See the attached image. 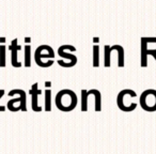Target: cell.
<instances>
[{
	"label": "cell",
	"instance_id": "cell-16",
	"mask_svg": "<svg viewBox=\"0 0 156 154\" xmlns=\"http://www.w3.org/2000/svg\"><path fill=\"white\" fill-rule=\"evenodd\" d=\"M7 64V46L0 45V67H5Z\"/></svg>",
	"mask_w": 156,
	"mask_h": 154
},
{
	"label": "cell",
	"instance_id": "cell-21",
	"mask_svg": "<svg viewBox=\"0 0 156 154\" xmlns=\"http://www.w3.org/2000/svg\"><path fill=\"white\" fill-rule=\"evenodd\" d=\"M25 42H26V43H30L31 38H25Z\"/></svg>",
	"mask_w": 156,
	"mask_h": 154
},
{
	"label": "cell",
	"instance_id": "cell-4",
	"mask_svg": "<svg viewBox=\"0 0 156 154\" xmlns=\"http://www.w3.org/2000/svg\"><path fill=\"white\" fill-rule=\"evenodd\" d=\"M16 94L18 98H13L10 101H8L7 108L12 113L16 111H27V93L22 89H12L9 92V96H15Z\"/></svg>",
	"mask_w": 156,
	"mask_h": 154
},
{
	"label": "cell",
	"instance_id": "cell-2",
	"mask_svg": "<svg viewBox=\"0 0 156 154\" xmlns=\"http://www.w3.org/2000/svg\"><path fill=\"white\" fill-rule=\"evenodd\" d=\"M55 56H56V54H55L54 48L47 44L40 45L33 54L35 63L43 69H47L54 64L55 61L52 59L55 58Z\"/></svg>",
	"mask_w": 156,
	"mask_h": 154
},
{
	"label": "cell",
	"instance_id": "cell-23",
	"mask_svg": "<svg viewBox=\"0 0 156 154\" xmlns=\"http://www.w3.org/2000/svg\"><path fill=\"white\" fill-rule=\"evenodd\" d=\"M151 56H153V57H154V59H155V61H156V52H152Z\"/></svg>",
	"mask_w": 156,
	"mask_h": 154
},
{
	"label": "cell",
	"instance_id": "cell-20",
	"mask_svg": "<svg viewBox=\"0 0 156 154\" xmlns=\"http://www.w3.org/2000/svg\"><path fill=\"white\" fill-rule=\"evenodd\" d=\"M0 42L2 43V45H5V37L0 38Z\"/></svg>",
	"mask_w": 156,
	"mask_h": 154
},
{
	"label": "cell",
	"instance_id": "cell-9",
	"mask_svg": "<svg viewBox=\"0 0 156 154\" xmlns=\"http://www.w3.org/2000/svg\"><path fill=\"white\" fill-rule=\"evenodd\" d=\"M31 94V107H32L33 111L35 113H40L42 111V106L39 105V95L42 93V90L39 89V84L34 83L31 86V89L29 91Z\"/></svg>",
	"mask_w": 156,
	"mask_h": 154
},
{
	"label": "cell",
	"instance_id": "cell-1",
	"mask_svg": "<svg viewBox=\"0 0 156 154\" xmlns=\"http://www.w3.org/2000/svg\"><path fill=\"white\" fill-rule=\"evenodd\" d=\"M55 104L59 110L63 113H69L74 110L78 104L76 93L71 89H62L58 91L55 96Z\"/></svg>",
	"mask_w": 156,
	"mask_h": 154
},
{
	"label": "cell",
	"instance_id": "cell-15",
	"mask_svg": "<svg viewBox=\"0 0 156 154\" xmlns=\"http://www.w3.org/2000/svg\"><path fill=\"white\" fill-rule=\"evenodd\" d=\"M87 90L83 89L81 90V98H80V109L81 111H83V113H86V111H88V94H87Z\"/></svg>",
	"mask_w": 156,
	"mask_h": 154
},
{
	"label": "cell",
	"instance_id": "cell-17",
	"mask_svg": "<svg viewBox=\"0 0 156 154\" xmlns=\"http://www.w3.org/2000/svg\"><path fill=\"white\" fill-rule=\"evenodd\" d=\"M93 66H100V46L98 44L93 46Z\"/></svg>",
	"mask_w": 156,
	"mask_h": 154
},
{
	"label": "cell",
	"instance_id": "cell-18",
	"mask_svg": "<svg viewBox=\"0 0 156 154\" xmlns=\"http://www.w3.org/2000/svg\"><path fill=\"white\" fill-rule=\"evenodd\" d=\"M5 91L3 89H0V100L2 98V96L5 95ZM5 109H7V106H0V111H5Z\"/></svg>",
	"mask_w": 156,
	"mask_h": 154
},
{
	"label": "cell",
	"instance_id": "cell-12",
	"mask_svg": "<svg viewBox=\"0 0 156 154\" xmlns=\"http://www.w3.org/2000/svg\"><path fill=\"white\" fill-rule=\"evenodd\" d=\"M44 110L45 111H51V90L50 89H45L44 91Z\"/></svg>",
	"mask_w": 156,
	"mask_h": 154
},
{
	"label": "cell",
	"instance_id": "cell-19",
	"mask_svg": "<svg viewBox=\"0 0 156 154\" xmlns=\"http://www.w3.org/2000/svg\"><path fill=\"white\" fill-rule=\"evenodd\" d=\"M51 87V81H45V88L46 89H49V88Z\"/></svg>",
	"mask_w": 156,
	"mask_h": 154
},
{
	"label": "cell",
	"instance_id": "cell-11",
	"mask_svg": "<svg viewBox=\"0 0 156 154\" xmlns=\"http://www.w3.org/2000/svg\"><path fill=\"white\" fill-rule=\"evenodd\" d=\"M88 95L93 96L94 100H95V104H94V109H95V111L102 110V93H101L98 89H91L88 91Z\"/></svg>",
	"mask_w": 156,
	"mask_h": 154
},
{
	"label": "cell",
	"instance_id": "cell-10",
	"mask_svg": "<svg viewBox=\"0 0 156 154\" xmlns=\"http://www.w3.org/2000/svg\"><path fill=\"white\" fill-rule=\"evenodd\" d=\"M111 52L115 50L118 52V66L119 67H123L125 64V52H124V48L123 46L119 45V44H115V45L110 46Z\"/></svg>",
	"mask_w": 156,
	"mask_h": 154
},
{
	"label": "cell",
	"instance_id": "cell-7",
	"mask_svg": "<svg viewBox=\"0 0 156 154\" xmlns=\"http://www.w3.org/2000/svg\"><path fill=\"white\" fill-rule=\"evenodd\" d=\"M139 104L141 108L147 113L156 111V90L147 89L140 94Z\"/></svg>",
	"mask_w": 156,
	"mask_h": 154
},
{
	"label": "cell",
	"instance_id": "cell-6",
	"mask_svg": "<svg viewBox=\"0 0 156 154\" xmlns=\"http://www.w3.org/2000/svg\"><path fill=\"white\" fill-rule=\"evenodd\" d=\"M156 52V37L141 38L140 44V63L142 67L147 66V57Z\"/></svg>",
	"mask_w": 156,
	"mask_h": 154
},
{
	"label": "cell",
	"instance_id": "cell-5",
	"mask_svg": "<svg viewBox=\"0 0 156 154\" xmlns=\"http://www.w3.org/2000/svg\"><path fill=\"white\" fill-rule=\"evenodd\" d=\"M57 52L61 58V60H58V64L62 67H72L77 63V56L74 54V52H76L75 46L64 44V45H61Z\"/></svg>",
	"mask_w": 156,
	"mask_h": 154
},
{
	"label": "cell",
	"instance_id": "cell-13",
	"mask_svg": "<svg viewBox=\"0 0 156 154\" xmlns=\"http://www.w3.org/2000/svg\"><path fill=\"white\" fill-rule=\"evenodd\" d=\"M24 56H25V66L30 67L31 66V60H32V52H31V45L27 44L25 45L24 50Z\"/></svg>",
	"mask_w": 156,
	"mask_h": 154
},
{
	"label": "cell",
	"instance_id": "cell-14",
	"mask_svg": "<svg viewBox=\"0 0 156 154\" xmlns=\"http://www.w3.org/2000/svg\"><path fill=\"white\" fill-rule=\"evenodd\" d=\"M111 48L110 45L104 46V66L110 67L111 65Z\"/></svg>",
	"mask_w": 156,
	"mask_h": 154
},
{
	"label": "cell",
	"instance_id": "cell-3",
	"mask_svg": "<svg viewBox=\"0 0 156 154\" xmlns=\"http://www.w3.org/2000/svg\"><path fill=\"white\" fill-rule=\"evenodd\" d=\"M137 93L132 89H123L117 95V105L119 109L124 113L134 111L138 106V103L134 102V98H137Z\"/></svg>",
	"mask_w": 156,
	"mask_h": 154
},
{
	"label": "cell",
	"instance_id": "cell-8",
	"mask_svg": "<svg viewBox=\"0 0 156 154\" xmlns=\"http://www.w3.org/2000/svg\"><path fill=\"white\" fill-rule=\"evenodd\" d=\"M18 40L13 39L11 42V45L9 46V49L11 50V64L13 67H22L23 62L18 61V50L22 49V46L17 44Z\"/></svg>",
	"mask_w": 156,
	"mask_h": 154
},
{
	"label": "cell",
	"instance_id": "cell-22",
	"mask_svg": "<svg viewBox=\"0 0 156 154\" xmlns=\"http://www.w3.org/2000/svg\"><path fill=\"white\" fill-rule=\"evenodd\" d=\"M98 41H100V39H98V38H94V39H93V42H95V43H98Z\"/></svg>",
	"mask_w": 156,
	"mask_h": 154
}]
</instances>
